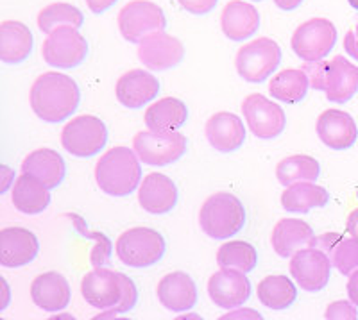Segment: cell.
I'll return each mask as SVG.
<instances>
[{
	"instance_id": "6da1fadb",
	"label": "cell",
	"mask_w": 358,
	"mask_h": 320,
	"mask_svg": "<svg viewBox=\"0 0 358 320\" xmlns=\"http://www.w3.org/2000/svg\"><path fill=\"white\" fill-rule=\"evenodd\" d=\"M81 293L90 306L106 310L108 317L131 312L138 299V290L133 279L122 272L102 267H95L83 277Z\"/></svg>"
},
{
	"instance_id": "7a4b0ae2",
	"label": "cell",
	"mask_w": 358,
	"mask_h": 320,
	"mask_svg": "<svg viewBox=\"0 0 358 320\" xmlns=\"http://www.w3.org/2000/svg\"><path fill=\"white\" fill-rule=\"evenodd\" d=\"M81 92L72 78L59 72H47L31 88V108L38 118L57 124L78 110Z\"/></svg>"
},
{
	"instance_id": "3957f363",
	"label": "cell",
	"mask_w": 358,
	"mask_h": 320,
	"mask_svg": "<svg viewBox=\"0 0 358 320\" xmlns=\"http://www.w3.org/2000/svg\"><path fill=\"white\" fill-rule=\"evenodd\" d=\"M95 181L104 194L111 197H127L142 182V166L138 154L129 147H113L99 159Z\"/></svg>"
},
{
	"instance_id": "277c9868",
	"label": "cell",
	"mask_w": 358,
	"mask_h": 320,
	"mask_svg": "<svg viewBox=\"0 0 358 320\" xmlns=\"http://www.w3.org/2000/svg\"><path fill=\"white\" fill-rule=\"evenodd\" d=\"M313 89L324 92L328 101L344 104L358 92V66L346 57L335 56L331 59L312 61L303 66Z\"/></svg>"
},
{
	"instance_id": "5b68a950",
	"label": "cell",
	"mask_w": 358,
	"mask_h": 320,
	"mask_svg": "<svg viewBox=\"0 0 358 320\" xmlns=\"http://www.w3.org/2000/svg\"><path fill=\"white\" fill-rule=\"evenodd\" d=\"M201 229L213 240H229L245 224V210L233 194L219 191L204 201L199 211Z\"/></svg>"
},
{
	"instance_id": "8992f818",
	"label": "cell",
	"mask_w": 358,
	"mask_h": 320,
	"mask_svg": "<svg viewBox=\"0 0 358 320\" xmlns=\"http://www.w3.org/2000/svg\"><path fill=\"white\" fill-rule=\"evenodd\" d=\"M118 260L131 268H147L165 254V238L151 227H133L118 236L115 243Z\"/></svg>"
},
{
	"instance_id": "52a82bcc",
	"label": "cell",
	"mask_w": 358,
	"mask_h": 320,
	"mask_svg": "<svg viewBox=\"0 0 358 320\" xmlns=\"http://www.w3.org/2000/svg\"><path fill=\"white\" fill-rule=\"evenodd\" d=\"M280 61V45L271 38H257L236 52L235 68L244 81L260 85L278 68Z\"/></svg>"
},
{
	"instance_id": "ba28073f",
	"label": "cell",
	"mask_w": 358,
	"mask_h": 320,
	"mask_svg": "<svg viewBox=\"0 0 358 320\" xmlns=\"http://www.w3.org/2000/svg\"><path fill=\"white\" fill-rule=\"evenodd\" d=\"M106 126L94 115H79L63 127V149L76 158H94L106 147Z\"/></svg>"
},
{
	"instance_id": "9c48e42d",
	"label": "cell",
	"mask_w": 358,
	"mask_h": 320,
	"mask_svg": "<svg viewBox=\"0 0 358 320\" xmlns=\"http://www.w3.org/2000/svg\"><path fill=\"white\" fill-rule=\"evenodd\" d=\"M133 149L145 165L167 166L185 156L187 136L179 131H142L133 138Z\"/></svg>"
},
{
	"instance_id": "30bf717a",
	"label": "cell",
	"mask_w": 358,
	"mask_h": 320,
	"mask_svg": "<svg viewBox=\"0 0 358 320\" xmlns=\"http://www.w3.org/2000/svg\"><path fill=\"white\" fill-rule=\"evenodd\" d=\"M41 56L45 63L54 68H76L88 56V41L79 33V29L65 25L47 36V40L43 41Z\"/></svg>"
},
{
	"instance_id": "8fae6325",
	"label": "cell",
	"mask_w": 358,
	"mask_h": 320,
	"mask_svg": "<svg viewBox=\"0 0 358 320\" xmlns=\"http://www.w3.org/2000/svg\"><path fill=\"white\" fill-rule=\"evenodd\" d=\"M167 18L158 4L151 0H133L118 13V29L124 40L140 43L145 36L165 31Z\"/></svg>"
},
{
	"instance_id": "7c38bea8",
	"label": "cell",
	"mask_w": 358,
	"mask_h": 320,
	"mask_svg": "<svg viewBox=\"0 0 358 320\" xmlns=\"http://www.w3.org/2000/svg\"><path fill=\"white\" fill-rule=\"evenodd\" d=\"M337 41V29L326 18H312L294 31L292 50L297 57L308 61H321L330 56Z\"/></svg>"
},
{
	"instance_id": "4fadbf2b",
	"label": "cell",
	"mask_w": 358,
	"mask_h": 320,
	"mask_svg": "<svg viewBox=\"0 0 358 320\" xmlns=\"http://www.w3.org/2000/svg\"><path fill=\"white\" fill-rule=\"evenodd\" d=\"M248 127L251 133L262 140H273L283 133L287 126L285 111L276 102L268 101L260 94H251L242 102Z\"/></svg>"
},
{
	"instance_id": "5bb4252c",
	"label": "cell",
	"mask_w": 358,
	"mask_h": 320,
	"mask_svg": "<svg viewBox=\"0 0 358 320\" xmlns=\"http://www.w3.org/2000/svg\"><path fill=\"white\" fill-rule=\"evenodd\" d=\"M138 59L155 72H167L185 59V45L179 38L158 31L138 43Z\"/></svg>"
},
{
	"instance_id": "9a60e30c",
	"label": "cell",
	"mask_w": 358,
	"mask_h": 320,
	"mask_svg": "<svg viewBox=\"0 0 358 320\" xmlns=\"http://www.w3.org/2000/svg\"><path fill=\"white\" fill-rule=\"evenodd\" d=\"M331 261L324 251L317 247H306L297 251L290 260V274L296 284L306 292H319L328 284Z\"/></svg>"
},
{
	"instance_id": "2e32d148",
	"label": "cell",
	"mask_w": 358,
	"mask_h": 320,
	"mask_svg": "<svg viewBox=\"0 0 358 320\" xmlns=\"http://www.w3.org/2000/svg\"><path fill=\"white\" fill-rule=\"evenodd\" d=\"M210 299L224 310H231L244 304L251 296V283L245 277V272L235 268H222L215 272L208 281Z\"/></svg>"
},
{
	"instance_id": "e0dca14e",
	"label": "cell",
	"mask_w": 358,
	"mask_h": 320,
	"mask_svg": "<svg viewBox=\"0 0 358 320\" xmlns=\"http://www.w3.org/2000/svg\"><path fill=\"white\" fill-rule=\"evenodd\" d=\"M40 242L25 227H4L0 231V265L8 268L25 267L38 256Z\"/></svg>"
},
{
	"instance_id": "ac0fdd59",
	"label": "cell",
	"mask_w": 358,
	"mask_h": 320,
	"mask_svg": "<svg viewBox=\"0 0 358 320\" xmlns=\"http://www.w3.org/2000/svg\"><path fill=\"white\" fill-rule=\"evenodd\" d=\"M138 204L151 215H165L178 204V187L165 174L152 172L140 182Z\"/></svg>"
},
{
	"instance_id": "d6986e66",
	"label": "cell",
	"mask_w": 358,
	"mask_h": 320,
	"mask_svg": "<svg viewBox=\"0 0 358 320\" xmlns=\"http://www.w3.org/2000/svg\"><path fill=\"white\" fill-rule=\"evenodd\" d=\"M118 102L129 110H140L159 94V81L147 70H129L117 81Z\"/></svg>"
},
{
	"instance_id": "ffe728a7",
	"label": "cell",
	"mask_w": 358,
	"mask_h": 320,
	"mask_svg": "<svg viewBox=\"0 0 358 320\" xmlns=\"http://www.w3.org/2000/svg\"><path fill=\"white\" fill-rule=\"evenodd\" d=\"M317 136L326 147L344 150L355 145L358 127L351 115L341 110H326L317 118Z\"/></svg>"
},
{
	"instance_id": "44dd1931",
	"label": "cell",
	"mask_w": 358,
	"mask_h": 320,
	"mask_svg": "<svg viewBox=\"0 0 358 320\" xmlns=\"http://www.w3.org/2000/svg\"><path fill=\"white\" fill-rule=\"evenodd\" d=\"M271 242L276 254L281 258H292L297 251L317 245L313 229L301 219H281L274 226Z\"/></svg>"
},
{
	"instance_id": "7402d4cb",
	"label": "cell",
	"mask_w": 358,
	"mask_h": 320,
	"mask_svg": "<svg viewBox=\"0 0 358 320\" xmlns=\"http://www.w3.org/2000/svg\"><path fill=\"white\" fill-rule=\"evenodd\" d=\"M159 303L174 313H183L192 310L197 303V286L185 272H171L163 277L156 288Z\"/></svg>"
},
{
	"instance_id": "603a6c76",
	"label": "cell",
	"mask_w": 358,
	"mask_h": 320,
	"mask_svg": "<svg viewBox=\"0 0 358 320\" xmlns=\"http://www.w3.org/2000/svg\"><path fill=\"white\" fill-rule=\"evenodd\" d=\"M31 299L43 312H62L69 306L70 299H72L69 281L59 272L40 274L31 284Z\"/></svg>"
},
{
	"instance_id": "cb8c5ba5",
	"label": "cell",
	"mask_w": 358,
	"mask_h": 320,
	"mask_svg": "<svg viewBox=\"0 0 358 320\" xmlns=\"http://www.w3.org/2000/svg\"><path fill=\"white\" fill-rule=\"evenodd\" d=\"M206 138L219 152H235L245 142L244 122L228 111L215 113L206 122Z\"/></svg>"
},
{
	"instance_id": "d4e9b609",
	"label": "cell",
	"mask_w": 358,
	"mask_h": 320,
	"mask_svg": "<svg viewBox=\"0 0 358 320\" xmlns=\"http://www.w3.org/2000/svg\"><path fill=\"white\" fill-rule=\"evenodd\" d=\"M220 27L224 36L231 41H245L260 27V15L255 6L244 0H231L224 6Z\"/></svg>"
},
{
	"instance_id": "484cf974",
	"label": "cell",
	"mask_w": 358,
	"mask_h": 320,
	"mask_svg": "<svg viewBox=\"0 0 358 320\" xmlns=\"http://www.w3.org/2000/svg\"><path fill=\"white\" fill-rule=\"evenodd\" d=\"M13 204L24 215H38L50 204V188L36 175L22 172L13 184Z\"/></svg>"
},
{
	"instance_id": "4316f807",
	"label": "cell",
	"mask_w": 358,
	"mask_h": 320,
	"mask_svg": "<svg viewBox=\"0 0 358 320\" xmlns=\"http://www.w3.org/2000/svg\"><path fill=\"white\" fill-rule=\"evenodd\" d=\"M33 33L22 22L6 20L0 24V59L18 65L33 52Z\"/></svg>"
},
{
	"instance_id": "83f0119b",
	"label": "cell",
	"mask_w": 358,
	"mask_h": 320,
	"mask_svg": "<svg viewBox=\"0 0 358 320\" xmlns=\"http://www.w3.org/2000/svg\"><path fill=\"white\" fill-rule=\"evenodd\" d=\"M22 172L36 175L52 190L63 182L66 174L65 159L52 149H38L27 156L22 163Z\"/></svg>"
},
{
	"instance_id": "f1b7e54d",
	"label": "cell",
	"mask_w": 358,
	"mask_h": 320,
	"mask_svg": "<svg viewBox=\"0 0 358 320\" xmlns=\"http://www.w3.org/2000/svg\"><path fill=\"white\" fill-rule=\"evenodd\" d=\"M330 203L326 188L313 184V181L294 182L281 194V206L289 213H308L313 208H324Z\"/></svg>"
},
{
	"instance_id": "f546056e",
	"label": "cell",
	"mask_w": 358,
	"mask_h": 320,
	"mask_svg": "<svg viewBox=\"0 0 358 320\" xmlns=\"http://www.w3.org/2000/svg\"><path fill=\"white\" fill-rule=\"evenodd\" d=\"M188 118V108L183 101L176 97H165L151 104L145 111V126L156 133L178 131L185 126Z\"/></svg>"
},
{
	"instance_id": "4dcf8cb0",
	"label": "cell",
	"mask_w": 358,
	"mask_h": 320,
	"mask_svg": "<svg viewBox=\"0 0 358 320\" xmlns=\"http://www.w3.org/2000/svg\"><path fill=\"white\" fill-rule=\"evenodd\" d=\"M310 79L303 68H287L278 72L268 85V92L274 99L287 104H296L306 97Z\"/></svg>"
},
{
	"instance_id": "1f68e13d",
	"label": "cell",
	"mask_w": 358,
	"mask_h": 320,
	"mask_svg": "<svg viewBox=\"0 0 358 320\" xmlns=\"http://www.w3.org/2000/svg\"><path fill=\"white\" fill-rule=\"evenodd\" d=\"M296 284L281 274L267 276L258 284V299L271 310H287L296 300Z\"/></svg>"
},
{
	"instance_id": "d6a6232c",
	"label": "cell",
	"mask_w": 358,
	"mask_h": 320,
	"mask_svg": "<svg viewBox=\"0 0 358 320\" xmlns=\"http://www.w3.org/2000/svg\"><path fill=\"white\" fill-rule=\"evenodd\" d=\"M321 166L317 159L306 154H294L281 159L276 166V177L283 187H290L299 181H315Z\"/></svg>"
},
{
	"instance_id": "836d02e7",
	"label": "cell",
	"mask_w": 358,
	"mask_h": 320,
	"mask_svg": "<svg viewBox=\"0 0 358 320\" xmlns=\"http://www.w3.org/2000/svg\"><path fill=\"white\" fill-rule=\"evenodd\" d=\"M217 263L220 268H235L248 274L257 267L258 252L251 243L244 240H233L220 245L217 252Z\"/></svg>"
},
{
	"instance_id": "e575fe53",
	"label": "cell",
	"mask_w": 358,
	"mask_h": 320,
	"mask_svg": "<svg viewBox=\"0 0 358 320\" xmlns=\"http://www.w3.org/2000/svg\"><path fill=\"white\" fill-rule=\"evenodd\" d=\"M83 22H85V17H83L81 9L72 4H66V2L49 4L47 8L41 9L40 15H38V27L45 34H50L52 31L65 27V25H72V27L79 29L83 27Z\"/></svg>"
},
{
	"instance_id": "d590c367",
	"label": "cell",
	"mask_w": 358,
	"mask_h": 320,
	"mask_svg": "<svg viewBox=\"0 0 358 320\" xmlns=\"http://www.w3.org/2000/svg\"><path fill=\"white\" fill-rule=\"evenodd\" d=\"M331 263L341 274L348 276L358 268V238H338L330 251Z\"/></svg>"
},
{
	"instance_id": "8d00e7d4",
	"label": "cell",
	"mask_w": 358,
	"mask_h": 320,
	"mask_svg": "<svg viewBox=\"0 0 358 320\" xmlns=\"http://www.w3.org/2000/svg\"><path fill=\"white\" fill-rule=\"evenodd\" d=\"M85 235L95 236V238H97L94 251H92V265H94V267H102V265L110 260L111 242L108 240V236L102 235V233H85Z\"/></svg>"
},
{
	"instance_id": "74e56055",
	"label": "cell",
	"mask_w": 358,
	"mask_h": 320,
	"mask_svg": "<svg viewBox=\"0 0 358 320\" xmlns=\"http://www.w3.org/2000/svg\"><path fill=\"white\" fill-rule=\"evenodd\" d=\"M326 319H342V320H355L357 319V310L353 304L348 300H337V303L330 304L326 310Z\"/></svg>"
},
{
	"instance_id": "f35d334b",
	"label": "cell",
	"mask_w": 358,
	"mask_h": 320,
	"mask_svg": "<svg viewBox=\"0 0 358 320\" xmlns=\"http://www.w3.org/2000/svg\"><path fill=\"white\" fill-rule=\"evenodd\" d=\"M178 2L187 13L201 17V15L212 13L219 0H178Z\"/></svg>"
},
{
	"instance_id": "ab89813d",
	"label": "cell",
	"mask_w": 358,
	"mask_h": 320,
	"mask_svg": "<svg viewBox=\"0 0 358 320\" xmlns=\"http://www.w3.org/2000/svg\"><path fill=\"white\" fill-rule=\"evenodd\" d=\"M118 0H86V6L90 8V11L95 13V15H102L106 13L108 9L113 8Z\"/></svg>"
},
{
	"instance_id": "60d3db41",
	"label": "cell",
	"mask_w": 358,
	"mask_h": 320,
	"mask_svg": "<svg viewBox=\"0 0 358 320\" xmlns=\"http://www.w3.org/2000/svg\"><path fill=\"white\" fill-rule=\"evenodd\" d=\"M344 49H346V52L351 57H355L358 61V40L357 34H355V29H351L350 33L346 34V38H344Z\"/></svg>"
},
{
	"instance_id": "b9f144b4",
	"label": "cell",
	"mask_w": 358,
	"mask_h": 320,
	"mask_svg": "<svg viewBox=\"0 0 358 320\" xmlns=\"http://www.w3.org/2000/svg\"><path fill=\"white\" fill-rule=\"evenodd\" d=\"M348 297L355 306H358V268L350 274V281H348Z\"/></svg>"
},
{
	"instance_id": "7bdbcfd3",
	"label": "cell",
	"mask_w": 358,
	"mask_h": 320,
	"mask_svg": "<svg viewBox=\"0 0 358 320\" xmlns=\"http://www.w3.org/2000/svg\"><path fill=\"white\" fill-rule=\"evenodd\" d=\"M348 233H350L353 238H358V208L357 210H353L350 213V217H348Z\"/></svg>"
},
{
	"instance_id": "ee69618b",
	"label": "cell",
	"mask_w": 358,
	"mask_h": 320,
	"mask_svg": "<svg viewBox=\"0 0 358 320\" xmlns=\"http://www.w3.org/2000/svg\"><path fill=\"white\" fill-rule=\"evenodd\" d=\"M0 174H2V187H0V191L4 194V191H8L9 184H11V177H13V172L9 166L2 165L0 166Z\"/></svg>"
},
{
	"instance_id": "f6af8a7d",
	"label": "cell",
	"mask_w": 358,
	"mask_h": 320,
	"mask_svg": "<svg viewBox=\"0 0 358 320\" xmlns=\"http://www.w3.org/2000/svg\"><path fill=\"white\" fill-rule=\"evenodd\" d=\"M274 4L283 11H294L303 4V0H274Z\"/></svg>"
},
{
	"instance_id": "bcb514c9",
	"label": "cell",
	"mask_w": 358,
	"mask_h": 320,
	"mask_svg": "<svg viewBox=\"0 0 358 320\" xmlns=\"http://www.w3.org/2000/svg\"><path fill=\"white\" fill-rule=\"evenodd\" d=\"M251 315L252 319H262V315H258L257 312H252V310H236V312L229 313V315H224V319H238V317H248Z\"/></svg>"
},
{
	"instance_id": "7dc6e473",
	"label": "cell",
	"mask_w": 358,
	"mask_h": 320,
	"mask_svg": "<svg viewBox=\"0 0 358 320\" xmlns=\"http://www.w3.org/2000/svg\"><path fill=\"white\" fill-rule=\"evenodd\" d=\"M348 2H350V6H351V8H353V9H357V11H358V0H348Z\"/></svg>"
},
{
	"instance_id": "c3c4849f",
	"label": "cell",
	"mask_w": 358,
	"mask_h": 320,
	"mask_svg": "<svg viewBox=\"0 0 358 320\" xmlns=\"http://www.w3.org/2000/svg\"><path fill=\"white\" fill-rule=\"evenodd\" d=\"M355 34H357V40H358V24H357V27H355Z\"/></svg>"
},
{
	"instance_id": "681fc988",
	"label": "cell",
	"mask_w": 358,
	"mask_h": 320,
	"mask_svg": "<svg viewBox=\"0 0 358 320\" xmlns=\"http://www.w3.org/2000/svg\"><path fill=\"white\" fill-rule=\"evenodd\" d=\"M252 2H262V0H252Z\"/></svg>"
},
{
	"instance_id": "f907efd6",
	"label": "cell",
	"mask_w": 358,
	"mask_h": 320,
	"mask_svg": "<svg viewBox=\"0 0 358 320\" xmlns=\"http://www.w3.org/2000/svg\"><path fill=\"white\" fill-rule=\"evenodd\" d=\"M357 197H358V191H357Z\"/></svg>"
}]
</instances>
